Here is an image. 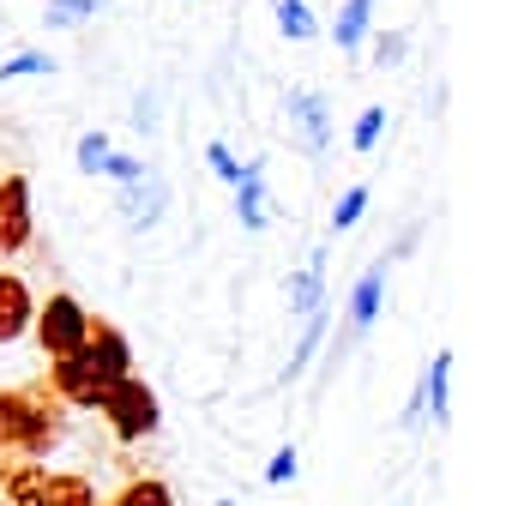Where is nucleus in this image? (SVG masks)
Wrapping results in <instances>:
<instances>
[{
  "mask_svg": "<svg viewBox=\"0 0 512 506\" xmlns=\"http://www.w3.org/2000/svg\"><path fill=\"white\" fill-rule=\"evenodd\" d=\"M133 374V344L121 338V326L109 320H91V338L73 350V356H55L49 362V392L67 404V410H97L103 392L115 380Z\"/></svg>",
  "mask_w": 512,
  "mask_h": 506,
  "instance_id": "nucleus-1",
  "label": "nucleus"
},
{
  "mask_svg": "<svg viewBox=\"0 0 512 506\" xmlns=\"http://www.w3.org/2000/svg\"><path fill=\"white\" fill-rule=\"evenodd\" d=\"M67 428V404L49 386H13L0 392V476L19 458H43Z\"/></svg>",
  "mask_w": 512,
  "mask_h": 506,
  "instance_id": "nucleus-2",
  "label": "nucleus"
},
{
  "mask_svg": "<svg viewBox=\"0 0 512 506\" xmlns=\"http://www.w3.org/2000/svg\"><path fill=\"white\" fill-rule=\"evenodd\" d=\"M7 506H97V488L85 476H67V470H43L37 458H19L7 476Z\"/></svg>",
  "mask_w": 512,
  "mask_h": 506,
  "instance_id": "nucleus-3",
  "label": "nucleus"
},
{
  "mask_svg": "<svg viewBox=\"0 0 512 506\" xmlns=\"http://www.w3.org/2000/svg\"><path fill=\"white\" fill-rule=\"evenodd\" d=\"M31 332H37V350H43L49 362H55V356H73V350L91 338V308H85L73 290H55V296L37 302Z\"/></svg>",
  "mask_w": 512,
  "mask_h": 506,
  "instance_id": "nucleus-4",
  "label": "nucleus"
},
{
  "mask_svg": "<svg viewBox=\"0 0 512 506\" xmlns=\"http://www.w3.org/2000/svg\"><path fill=\"white\" fill-rule=\"evenodd\" d=\"M103 416H109V434L121 440V446H133V440H151L157 434V422H163V404H157V392L145 386V380H115L109 392H103V404H97Z\"/></svg>",
  "mask_w": 512,
  "mask_h": 506,
  "instance_id": "nucleus-5",
  "label": "nucleus"
},
{
  "mask_svg": "<svg viewBox=\"0 0 512 506\" xmlns=\"http://www.w3.org/2000/svg\"><path fill=\"white\" fill-rule=\"evenodd\" d=\"M163 205H169V181L157 175V169H139L127 187H121V223L133 229V235H145V229H157V217H163Z\"/></svg>",
  "mask_w": 512,
  "mask_h": 506,
  "instance_id": "nucleus-6",
  "label": "nucleus"
},
{
  "mask_svg": "<svg viewBox=\"0 0 512 506\" xmlns=\"http://www.w3.org/2000/svg\"><path fill=\"white\" fill-rule=\"evenodd\" d=\"M31 247V181L0 175V253Z\"/></svg>",
  "mask_w": 512,
  "mask_h": 506,
  "instance_id": "nucleus-7",
  "label": "nucleus"
},
{
  "mask_svg": "<svg viewBox=\"0 0 512 506\" xmlns=\"http://www.w3.org/2000/svg\"><path fill=\"white\" fill-rule=\"evenodd\" d=\"M31 320H37V296H31V284L13 278V272H0V344H19V338L31 332Z\"/></svg>",
  "mask_w": 512,
  "mask_h": 506,
  "instance_id": "nucleus-8",
  "label": "nucleus"
},
{
  "mask_svg": "<svg viewBox=\"0 0 512 506\" xmlns=\"http://www.w3.org/2000/svg\"><path fill=\"white\" fill-rule=\"evenodd\" d=\"M290 121H296V133H302V145L314 157L332 151V115H326V97L320 91H290Z\"/></svg>",
  "mask_w": 512,
  "mask_h": 506,
  "instance_id": "nucleus-9",
  "label": "nucleus"
},
{
  "mask_svg": "<svg viewBox=\"0 0 512 506\" xmlns=\"http://www.w3.org/2000/svg\"><path fill=\"white\" fill-rule=\"evenodd\" d=\"M235 217H241V229H266V163H241Z\"/></svg>",
  "mask_w": 512,
  "mask_h": 506,
  "instance_id": "nucleus-10",
  "label": "nucleus"
},
{
  "mask_svg": "<svg viewBox=\"0 0 512 506\" xmlns=\"http://www.w3.org/2000/svg\"><path fill=\"white\" fill-rule=\"evenodd\" d=\"M380 302H386V266H368V272L356 278V296H350V326L368 332V326L380 320Z\"/></svg>",
  "mask_w": 512,
  "mask_h": 506,
  "instance_id": "nucleus-11",
  "label": "nucleus"
},
{
  "mask_svg": "<svg viewBox=\"0 0 512 506\" xmlns=\"http://www.w3.org/2000/svg\"><path fill=\"white\" fill-rule=\"evenodd\" d=\"M290 308L308 320V314H320L326 308V253H314V266L308 272H296L290 278Z\"/></svg>",
  "mask_w": 512,
  "mask_h": 506,
  "instance_id": "nucleus-12",
  "label": "nucleus"
},
{
  "mask_svg": "<svg viewBox=\"0 0 512 506\" xmlns=\"http://www.w3.org/2000/svg\"><path fill=\"white\" fill-rule=\"evenodd\" d=\"M368 25H374V0H344V13H338V25H332V43H338L344 55H356L362 37H368Z\"/></svg>",
  "mask_w": 512,
  "mask_h": 506,
  "instance_id": "nucleus-13",
  "label": "nucleus"
},
{
  "mask_svg": "<svg viewBox=\"0 0 512 506\" xmlns=\"http://www.w3.org/2000/svg\"><path fill=\"white\" fill-rule=\"evenodd\" d=\"M422 398H428V416L446 422V410H452V350H440V356L428 362V386H422Z\"/></svg>",
  "mask_w": 512,
  "mask_h": 506,
  "instance_id": "nucleus-14",
  "label": "nucleus"
},
{
  "mask_svg": "<svg viewBox=\"0 0 512 506\" xmlns=\"http://www.w3.org/2000/svg\"><path fill=\"white\" fill-rule=\"evenodd\" d=\"M272 13H278V31L290 43H320V19L308 13V0H272Z\"/></svg>",
  "mask_w": 512,
  "mask_h": 506,
  "instance_id": "nucleus-15",
  "label": "nucleus"
},
{
  "mask_svg": "<svg viewBox=\"0 0 512 506\" xmlns=\"http://www.w3.org/2000/svg\"><path fill=\"white\" fill-rule=\"evenodd\" d=\"M109 506H175V494H169V482H157V476H139V482H127Z\"/></svg>",
  "mask_w": 512,
  "mask_h": 506,
  "instance_id": "nucleus-16",
  "label": "nucleus"
},
{
  "mask_svg": "<svg viewBox=\"0 0 512 506\" xmlns=\"http://www.w3.org/2000/svg\"><path fill=\"white\" fill-rule=\"evenodd\" d=\"M43 73H55V61L43 49H19L13 61H0V79H43Z\"/></svg>",
  "mask_w": 512,
  "mask_h": 506,
  "instance_id": "nucleus-17",
  "label": "nucleus"
},
{
  "mask_svg": "<svg viewBox=\"0 0 512 506\" xmlns=\"http://www.w3.org/2000/svg\"><path fill=\"white\" fill-rule=\"evenodd\" d=\"M97 7H103V0H49V13H43V19H49L55 31H73V25H85Z\"/></svg>",
  "mask_w": 512,
  "mask_h": 506,
  "instance_id": "nucleus-18",
  "label": "nucleus"
},
{
  "mask_svg": "<svg viewBox=\"0 0 512 506\" xmlns=\"http://www.w3.org/2000/svg\"><path fill=\"white\" fill-rule=\"evenodd\" d=\"M380 133H386V109H362V121H356L350 145H356V151H374V145H380Z\"/></svg>",
  "mask_w": 512,
  "mask_h": 506,
  "instance_id": "nucleus-19",
  "label": "nucleus"
},
{
  "mask_svg": "<svg viewBox=\"0 0 512 506\" xmlns=\"http://www.w3.org/2000/svg\"><path fill=\"white\" fill-rule=\"evenodd\" d=\"M109 151H115L109 133H85V139H79V169H85V175H103V157H109Z\"/></svg>",
  "mask_w": 512,
  "mask_h": 506,
  "instance_id": "nucleus-20",
  "label": "nucleus"
},
{
  "mask_svg": "<svg viewBox=\"0 0 512 506\" xmlns=\"http://www.w3.org/2000/svg\"><path fill=\"white\" fill-rule=\"evenodd\" d=\"M362 211H368V187H344V199H338V211H332V229H350Z\"/></svg>",
  "mask_w": 512,
  "mask_h": 506,
  "instance_id": "nucleus-21",
  "label": "nucleus"
},
{
  "mask_svg": "<svg viewBox=\"0 0 512 506\" xmlns=\"http://www.w3.org/2000/svg\"><path fill=\"white\" fill-rule=\"evenodd\" d=\"M404 49H410V31H386V37L374 43V67H398Z\"/></svg>",
  "mask_w": 512,
  "mask_h": 506,
  "instance_id": "nucleus-22",
  "label": "nucleus"
},
{
  "mask_svg": "<svg viewBox=\"0 0 512 506\" xmlns=\"http://www.w3.org/2000/svg\"><path fill=\"white\" fill-rule=\"evenodd\" d=\"M205 163H211V169H217V175H223V181H229V187H235V181H241V163H235V151H229V145H223V139H217V145H211V151H205Z\"/></svg>",
  "mask_w": 512,
  "mask_h": 506,
  "instance_id": "nucleus-23",
  "label": "nucleus"
},
{
  "mask_svg": "<svg viewBox=\"0 0 512 506\" xmlns=\"http://www.w3.org/2000/svg\"><path fill=\"white\" fill-rule=\"evenodd\" d=\"M139 169H145V163H133V157H121V151H109V157H103V175H115L121 187H127V181H133Z\"/></svg>",
  "mask_w": 512,
  "mask_h": 506,
  "instance_id": "nucleus-24",
  "label": "nucleus"
},
{
  "mask_svg": "<svg viewBox=\"0 0 512 506\" xmlns=\"http://www.w3.org/2000/svg\"><path fill=\"white\" fill-rule=\"evenodd\" d=\"M266 476H272V482H290V476H296V452L284 446V452L272 458V470H266Z\"/></svg>",
  "mask_w": 512,
  "mask_h": 506,
  "instance_id": "nucleus-25",
  "label": "nucleus"
},
{
  "mask_svg": "<svg viewBox=\"0 0 512 506\" xmlns=\"http://www.w3.org/2000/svg\"><path fill=\"white\" fill-rule=\"evenodd\" d=\"M217 506H235V500H217Z\"/></svg>",
  "mask_w": 512,
  "mask_h": 506,
  "instance_id": "nucleus-26",
  "label": "nucleus"
}]
</instances>
